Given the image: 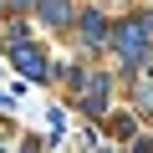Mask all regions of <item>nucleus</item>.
Listing matches in <instances>:
<instances>
[{
	"instance_id": "obj_1",
	"label": "nucleus",
	"mask_w": 153,
	"mask_h": 153,
	"mask_svg": "<svg viewBox=\"0 0 153 153\" xmlns=\"http://www.w3.org/2000/svg\"><path fill=\"white\" fill-rule=\"evenodd\" d=\"M148 31H153V16L128 21V26L117 31V51H123L128 61H143V51H148Z\"/></svg>"
},
{
	"instance_id": "obj_2",
	"label": "nucleus",
	"mask_w": 153,
	"mask_h": 153,
	"mask_svg": "<svg viewBox=\"0 0 153 153\" xmlns=\"http://www.w3.org/2000/svg\"><path fill=\"white\" fill-rule=\"evenodd\" d=\"M16 66H21L26 76H36V82H46V61H41V56H36V51H31L26 41L16 46Z\"/></svg>"
},
{
	"instance_id": "obj_3",
	"label": "nucleus",
	"mask_w": 153,
	"mask_h": 153,
	"mask_svg": "<svg viewBox=\"0 0 153 153\" xmlns=\"http://www.w3.org/2000/svg\"><path fill=\"white\" fill-rule=\"evenodd\" d=\"M102 26H107L102 16H82V41H87V46H102V41H107V31H102Z\"/></svg>"
},
{
	"instance_id": "obj_4",
	"label": "nucleus",
	"mask_w": 153,
	"mask_h": 153,
	"mask_svg": "<svg viewBox=\"0 0 153 153\" xmlns=\"http://www.w3.org/2000/svg\"><path fill=\"white\" fill-rule=\"evenodd\" d=\"M41 16L46 21H66L71 10H66V0H41Z\"/></svg>"
},
{
	"instance_id": "obj_5",
	"label": "nucleus",
	"mask_w": 153,
	"mask_h": 153,
	"mask_svg": "<svg viewBox=\"0 0 153 153\" xmlns=\"http://www.w3.org/2000/svg\"><path fill=\"white\" fill-rule=\"evenodd\" d=\"M138 102H148V112H153V82H138Z\"/></svg>"
}]
</instances>
